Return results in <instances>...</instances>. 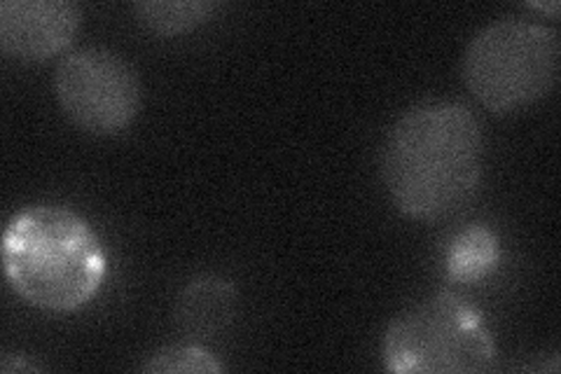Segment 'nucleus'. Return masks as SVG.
Wrapping results in <instances>:
<instances>
[{"label": "nucleus", "mask_w": 561, "mask_h": 374, "mask_svg": "<svg viewBox=\"0 0 561 374\" xmlns=\"http://www.w3.org/2000/svg\"><path fill=\"white\" fill-rule=\"evenodd\" d=\"M379 171L402 216L440 220L478 192L484 171V132L459 101H421L386 132Z\"/></svg>", "instance_id": "nucleus-1"}, {"label": "nucleus", "mask_w": 561, "mask_h": 374, "mask_svg": "<svg viewBox=\"0 0 561 374\" xmlns=\"http://www.w3.org/2000/svg\"><path fill=\"white\" fill-rule=\"evenodd\" d=\"M105 251L94 227L59 204L16 211L3 231V272L10 288L45 311H76L96 297Z\"/></svg>", "instance_id": "nucleus-2"}, {"label": "nucleus", "mask_w": 561, "mask_h": 374, "mask_svg": "<svg viewBox=\"0 0 561 374\" xmlns=\"http://www.w3.org/2000/svg\"><path fill=\"white\" fill-rule=\"evenodd\" d=\"M557 29L503 16L466 45L461 76L468 92L491 113H513L552 94L559 80Z\"/></svg>", "instance_id": "nucleus-3"}, {"label": "nucleus", "mask_w": 561, "mask_h": 374, "mask_svg": "<svg viewBox=\"0 0 561 374\" xmlns=\"http://www.w3.org/2000/svg\"><path fill=\"white\" fill-rule=\"evenodd\" d=\"M383 365L396 374H482L496 365V342L476 305L443 291L391 320Z\"/></svg>", "instance_id": "nucleus-4"}, {"label": "nucleus", "mask_w": 561, "mask_h": 374, "mask_svg": "<svg viewBox=\"0 0 561 374\" xmlns=\"http://www.w3.org/2000/svg\"><path fill=\"white\" fill-rule=\"evenodd\" d=\"M51 87L64 115L94 136L125 132L140 111L136 68L108 47L70 49L57 64Z\"/></svg>", "instance_id": "nucleus-5"}, {"label": "nucleus", "mask_w": 561, "mask_h": 374, "mask_svg": "<svg viewBox=\"0 0 561 374\" xmlns=\"http://www.w3.org/2000/svg\"><path fill=\"white\" fill-rule=\"evenodd\" d=\"M82 8L73 0H3L0 49L26 64L61 55L76 41Z\"/></svg>", "instance_id": "nucleus-6"}, {"label": "nucleus", "mask_w": 561, "mask_h": 374, "mask_svg": "<svg viewBox=\"0 0 561 374\" xmlns=\"http://www.w3.org/2000/svg\"><path fill=\"white\" fill-rule=\"evenodd\" d=\"M237 311V291L230 279L199 274L190 279L175 299V324L197 340L218 337L230 328Z\"/></svg>", "instance_id": "nucleus-7"}, {"label": "nucleus", "mask_w": 561, "mask_h": 374, "mask_svg": "<svg viewBox=\"0 0 561 374\" xmlns=\"http://www.w3.org/2000/svg\"><path fill=\"white\" fill-rule=\"evenodd\" d=\"M216 10L218 3L214 0H140L131 8L136 22L162 38L195 31L208 22Z\"/></svg>", "instance_id": "nucleus-8"}, {"label": "nucleus", "mask_w": 561, "mask_h": 374, "mask_svg": "<svg viewBox=\"0 0 561 374\" xmlns=\"http://www.w3.org/2000/svg\"><path fill=\"white\" fill-rule=\"evenodd\" d=\"M501 248L491 229L476 225L454 237L447 251V274L456 281L476 283L494 272Z\"/></svg>", "instance_id": "nucleus-9"}, {"label": "nucleus", "mask_w": 561, "mask_h": 374, "mask_svg": "<svg viewBox=\"0 0 561 374\" xmlns=\"http://www.w3.org/2000/svg\"><path fill=\"white\" fill-rule=\"evenodd\" d=\"M225 365L199 344H167L152 351L140 365L150 374H218Z\"/></svg>", "instance_id": "nucleus-10"}, {"label": "nucleus", "mask_w": 561, "mask_h": 374, "mask_svg": "<svg viewBox=\"0 0 561 374\" xmlns=\"http://www.w3.org/2000/svg\"><path fill=\"white\" fill-rule=\"evenodd\" d=\"M0 370H3L5 374H12V372H41L43 367L26 363V355H22V353L20 355L5 353L3 361H0Z\"/></svg>", "instance_id": "nucleus-11"}, {"label": "nucleus", "mask_w": 561, "mask_h": 374, "mask_svg": "<svg viewBox=\"0 0 561 374\" xmlns=\"http://www.w3.org/2000/svg\"><path fill=\"white\" fill-rule=\"evenodd\" d=\"M534 8L542 10V12H550V14H557L559 12V3L554 0V3H534Z\"/></svg>", "instance_id": "nucleus-12"}]
</instances>
